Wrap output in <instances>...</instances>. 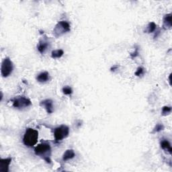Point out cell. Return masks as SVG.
I'll return each mask as SVG.
<instances>
[{
    "label": "cell",
    "instance_id": "1",
    "mask_svg": "<svg viewBox=\"0 0 172 172\" xmlns=\"http://www.w3.org/2000/svg\"><path fill=\"white\" fill-rule=\"evenodd\" d=\"M34 153L37 155L42 157L47 164H51V147L49 143H42L38 145L34 149Z\"/></svg>",
    "mask_w": 172,
    "mask_h": 172
},
{
    "label": "cell",
    "instance_id": "2",
    "mask_svg": "<svg viewBox=\"0 0 172 172\" xmlns=\"http://www.w3.org/2000/svg\"><path fill=\"white\" fill-rule=\"evenodd\" d=\"M38 132L32 128L26 129L24 136L23 143L28 147H32L34 146L38 142Z\"/></svg>",
    "mask_w": 172,
    "mask_h": 172
},
{
    "label": "cell",
    "instance_id": "3",
    "mask_svg": "<svg viewBox=\"0 0 172 172\" xmlns=\"http://www.w3.org/2000/svg\"><path fill=\"white\" fill-rule=\"evenodd\" d=\"M71 31V26L67 21H60L56 24L53 29V35L56 38L62 37L65 34Z\"/></svg>",
    "mask_w": 172,
    "mask_h": 172
},
{
    "label": "cell",
    "instance_id": "4",
    "mask_svg": "<svg viewBox=\"0 0 172 172\" xmlns=\"http://www.w3.org/2000/svg\"><path fill=\"white\" fill-rule=\"evenodd\" d=\"M69 134V129L66 125H61L55 128L54 130V137L57 142L63 140L67 138Z\"/></svg>",
    "mask_w": 172,
    "mask_h": 172
},
{
    "label": "cell",
    "instance_id": "5",
    "mask_svg": "<svg viewBox=\"0 0 172 172\" xmlns=\"http://www.w3.org/2000/svg\"><path fill=\"white\" fill-rule=\"evenodd\" d=\"M13 70H14V65H13L12 61L9 57H6L2 63L1 73L2 77H9L12 73Z\"/></svg>",
    "mask_w": 172,
    "mask_h": 172
},
{
    "label": "cell",
    "instance_id": "6",
    "mask_svg": "<svg viewBox=\"0 0 172 172\" xmlns=\"http://www.w3.org/2000/svg\"><path fill=\"white\" fill-rule=\"evenodd\" d=\"M13 106L17 109H23L28 108L32 105V102L30 99L26 98L24 96H20L12 100Z\"/></svg>",
    "mask_w": 172,
    "mask_h": 172
},
{
    "label": "cell",
    "instance_id": "7",
    "mask_svg": "<svg viewBox=\"0 0 172 172\" xmlns=\"http://www.w3.org/2000/svg\"><path fill=\"white\" fill-rule=\"evenodd\" d=\"M50 47H51L50 42H48L47 40L41 39V40H40L38 42V44L37 45V49L39 51L40 53L43 55L45 53V52L48 49H49Z\"/></svg>",
    "mask_w": 172,
    "mask_h": 172
},
{
    "label": "cell",
    "instance_id": "8",
    "mask_svg": "<svg viewBox=\"0 0 172 172\" xmlns=\"http://www.w3.org/2000/svg\"><path fill=\"white\" fill-rule=\"evenodd\" d=\"M40 105H41V106L43 107L46 110V111L48 114H52L54 112L53 102L50 99L42 100V102L40 103Z\"/></svg>",
    "mask_w": 172,
    "mask_h": 172
},
{
    "label": "cell",
    "instance_id": "9",
    "mask_svg": "<svg viewBox=\"0 0 172 172\" xmlns=\"http://www.w3.org/2000/svg\"><path fill=\"white\" fill-rule=\"evenodd\" d=\"M12 162V158L2 159L0 160V171L7 172L9 171V166Z\"/></svg>",
    "mask_w": 172,
    "mask_h": 172
},
{
    "label": "cell",
    "instance_id": "10",
    "mask_svg": "<svg viewBox=\"0 0 172 172\" xmlns=\"http://www.w3.org/2000/svg\"><path fill=\"white\" fill-rule=\"evenodd\" d=\"M171 27V14H167L164 16V20H163V28L164 30H170Z\"/></svg>",
    "mask_w": 172,
    "mask_h": 172
},
{
    "label": "cell",
    "instance_id": "11",
    "mask_svg": "<svg viewBox=\"0 0 172 172\" xmlns=\"http://www.w3.org/2000/svg\"><path fill=\"white\" fill-rule=\"evenodd\" d=\"M51 79L50 74L47 71H44L41 73H39L37 77V80L42 83H45L48 82Z\"/></svg>",
    "mask_w": 172,
    "mask_h": 172
},
{
    "label": "cell",
    "instance_id": "12",
    "mask_svg": "<svg viewBox=\"0 0 172 172\" xmlns=\"http://www.w3.org/2000/svg\"><path fill=\"white\" fill-rule=\"evenodd\" d=\"M160 145L162 149H164V151L168 152L170 154H171L172 148L171 147V144L169 142V140H167V139H163L161 141Z\"/></svg>",
    "mask_w": 172,
    "mask_h": 172
},
{
    "label": "cell",
    "instance_id": "13",
    "mask_svg": "<svg viewBox=\"0 0 172 172\" xmlns=\"http://www.w3.org/2000/svg\"><path fill=\"white\" fill-rule=\"evenodd\" d=\"M75 157H76V153H75L73 149H68L66 151L63 155V160L64 161H67L70 160H72Z\"/></svg>",
    "mask_w": 172,
    "mask_h": 172
},
{
    "label": "cell",
    "instance_id": "14",
    "mask_svg": "<svg viewBox=\"0 0 172 172\" xmlns=\"http://www.w3.org/2000/svg\"><path fill=\"white\" fill-rule=\"evenodd\" d=\"M64 54V51L62 49H57L52 51L51 52V57L52 59H59Z\"/></svg>",
    "mask_w": 172,
    "mask_h": 172
},
{
    "label": "cell",
    "instance_id": "15",
    "mask_svg": "<svg viewBox=\"0 0 172 172\" xmlns=\"http://www.w3.org/2000/svg\"><path fill=\"white\" fill-rule=\"evenodd\" d=\"M157 29V25L155 22H151L149 23V24L147 26L146 30H145V32L147 33H153Z\"/></svg>",
    "mask_w": 172,
    "mask_h": 172
},
{
    "label": "cell",
    "instance_id": "16",
    "mask_svg": "<svg viewBox=\"0 0 172 172\" xmlns=\"http://www.w3.org/2000/svg\"><path fill=\"white\" fill-rule=\"evenodd\" d=\"M165 129L164 125L162 124V123H158L155 126V128L153 129V133H159V132H160L161 130H163Z\"/></svg>",
    "mask_w": 172,
    "mask_h": 172
},
{
    "label": "cell",
    "instance_id": "17",
    "mask_svg": "<svg viewBox=\"0 0 172 172\" xmlns=\"http://www.w3.org/2000/svg\"><path fill=\"white\" fill-rule=\"evenodd\" d=\"M171 108L170 106H164L162 108L161 110V115L162 116H167L169 115V114L171 113Z\"/></svg>",
    "mask_w": 172,
    "mask_h": 172
},
{
    "label": "cell",
    "instance_id": "18",
    "mask_svg": "<svg viewBox=\"0 0 172 172\" xmlns=\"http://www.w3.org/2000/svg\"><path fill=\"white\" fill-rule=\"evenodd\" d=\"M62 91H63V93L65 95H67V96H71L73 94L72 88L69 86H65L63 88Z\"/></svg>",
    "mask_w": 172,
    "mask_h": 172
},
{
    "label": "cell",
    "instance_id": "19",
    "mask_svg": "<svg viewBox=\"0 0 172 172\" xmlns=\"http://www.w3.org/2000/svg\"><path fill=\"white\" fill-rule=\"evenodd\" d=\"M145 74V69L143 67H138V69H136V72L135 73V75L137 77H139V76H143V75Z\"/></svg>",
    "mask_w": 172,
    "mask_h": 172
},
{
    "label": "cell",
    "instance_id": "20",
    "mask_svg": "<svg viewBox=\"0 0 172 172\" xmlns=\"http://www.w3.org/2000/svg\"><path fill=\"white\" fill-rule=\"evenodd\" d=\"M139 55V48L138 47H136L135 48V51L133 52V53H131L130 54V57H131V58H136V57H138Z\"/></svg>",
    "mask_w": 172,
    "mask_h": 172
},
{
    "label": "cell",
    "instance_id": "21",
    "mask_svg": "<svg viewBox=\"0 0 172 172\" xmlns=\"http://www.w3.org/2000/svg\"><path fill=\"white\" fill-rule=\"evenodd\" d=\"M118 68V65H114L111 68V71H116Z\"/></svg>",
    "mask_w": 172,
    "mask_h": 172
},
{
    "label": "cell",
    "instance_id": "22",
    "mask_svg": "<svg viewBox=\"0 0 172 172\" xmlns=\"http://www.w3.org/2000/svg\"><path fill=\"white\" fill-rule=\"evenodd\" d=\"M160 31H158L157 32V34H160ZM157 34H156V35H155V36H154V38H157Z\"/></svg>",
    "mask_w": 172,
    "mask_h": 172
}]
</instances>
